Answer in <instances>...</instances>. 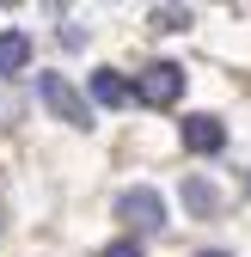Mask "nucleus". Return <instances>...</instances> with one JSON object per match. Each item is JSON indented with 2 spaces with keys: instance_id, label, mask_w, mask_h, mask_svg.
<instances>
[{
  "instance_id": "nucleus-2",
  "label": "nucleus",
  "mask_w": 251,
  "mask_h": 257,
  "mask_svg": "<svg viewBox=\"0 0 251 257\" xmlns=\"http://www.w3.org/2000/svg\"><path fill=\"white\" fill-rule=\"evenodd\" d=\"M116 220H129L135 233H160V227H166V202H160V190H147V184L122 190V196H116Z\"/></svg>"
},
{
  "instance_id": "nucleus-10",
  "label": "nucleus",
  "mask_w": 251,
  "mask_h": 257,
  "mask_svg": "<svg viewBox=\"0 0 251 257\" xmlns=\"http://www.w3.org/2000/svg\"><path fill=\"white\" fill-rule=\"evenodd\" d=\"M196 257H233V251H196Z\"/></svg>"
},
{
  "instance_id": "nucleus-7",
  "label": "nucleus",
  "mask_w": 251,
  "mask_h": 257,
  "mask_svg": "<svg viewBox=\"0 0 251 257\" xmlns=\"http://www.w3.org/2000/svg\"><path fill=\"white\" fill-rule=\"evenodd\" d=\"M184 208H190V214H214V208H221V190L202 184V178H184Z\"/></svg>"
},
{
  "instance_id": "nucleus-5",
  "label": "nucleus",
  "mask_w": 251,
  "mask_h": 257,
  "mask_svg": "<svg viewBox=\"0 0 251 257\" xmlns=\"http://www.w3.org/2000/svg\"><path fill=\"white\" fill-rule=\"evenodd\" d=\"M31 68V37L25 31H0V80H13Z\"/></svg>"
},
{
  "instance_id": "nucleus-8",
  "label": "nucleus",
  "mask_w": 251,
  "mask_h": 257,
  "mask_svg": "<svg viewBox=\"0 0 251 257\" xmlns=\"http://www.w3.org/2000/svg\"><path fill=\"white\" fill-rule=\"evenodd\" d=\"M153 25H160V31H190V13H184V7H160Z\"/></svg>"
},
{
  "instance_id": "nucleus-3",
  "label": "nucleus",
  "mask_w": 251,
  "mask_h": 257,
  "mask_svg": "<svg viewBox=\"0 0 251 257\" xmlns=\"http://www.w3.org/2000/svg\"><path fill=\"white\" fill-rule=\"evenodd\" d=\"M37 98L61 116V122H74V128H92V110H86V98H80V92L68 86V80H61V74H43L37 80Z\"/></svg>"
},
{
  "instance_id": "nucleus-6",
  "label": "nucleus",
  "mask_w": 251,
  "mask_h": 257,
  "mask_svg": "<svg viewBox=\"0 0 251 257\" xmlns=\"http://www.w3.org/2000/svg\"><path fill=\"white\" fill-rule=\"evenodd\" d=\"M92 98H98L104 110H122V104L135 98V92H129V80H122L116 68H98V74H92Z\"/></svg>"
},
{
  "instance_id": "nucleus-1",
  "label": "nucleus",
  "mask_w": 251,
  "mask_h": 257,
  "mask_svg": "<svg viewBox=\"0 0 251 257\" xmlns=\"http://www.w3.org/2000/svg\"><path fill=\"white\" fill-rule=\"evenodd\" d=\"M135 98L141 104H153V110H166V104H178V92H184V68L178 61H153V68H141L135 74Z\"/></svg>"
},
{
  "instance_id": "nucleus-11",
  "label": "nucleus",
  "mask_w": 251,
  "mask_h": 257,
  "mask_svg": "<svg viewBox=\"0 0 251 257\" xmlns=\"http://www.w3.org/2000/svg\"><path fill=\"white\" fill-rule=\"evenodd\" d=\"M0 227H7V202H0Z\"/></svg>"
},
{
  "instance_id": "nucleus-4",
  "label": "nucleus",
  "mask_w": 251,
  "mask_h": 257,
  "mask_svg": "<svg viewBox=\"0 0 251 257\" xmlns=\"http://www.w3.org/2000/svg\"><path fill=\"white\" fill-rule=\"evenodd\" d=\"M184 147H190V153H221V147H227V128H221V116H208V110L184 116Z\"/></svg>"
},
{
  "instance_id": "nucleus-9",
  "label": "nucleus",
  "mask_w": 251,
  "mask_h": 257,
  "mask_svg": "<svg viewBox=\"0 0 251 257\" xmlns=\"http://www.w3.org/2000/svg\"><path fill=\"white\" fill-rule=\"evenodd\" d=\"M98 257H141V245H135V239H110Z\"/></svg>"
}]
</instances>
